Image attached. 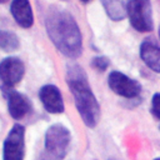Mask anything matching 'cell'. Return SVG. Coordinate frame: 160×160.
Returning a JSON list of instances; mask_svg holds the SVG:
<instances>
[{"label": "cell", "mask_w": 160, "mask_h": 160, "mask_svg": "<svg viewBox=\"0 0 160 160\" xmlns=\"http://www.w3.org/2000/svg\"><path fill=\"white\" fill-rule=\"evenodd\" d=\"M39 98L48 112L61 114L64 111V101L58 86L51 84L44 85L39 91Z\"/></svg>", "instance_id": "9c48e42d"}, {"label": "cell", "mask_w": 160, "mask_h": 160, "mask_svg": "<svg viewBox=\"0 0 160 160\" xmlns=\"http://www.w3.org/2000/svg\"><path fill=\"white\" fill-rule=\"evenodd\" d=\"M65 1H66V0H65Z\"/></svg>", "instance_id": "7402d4cb"}, {"label": "cell", "mask_w": 160, "mask_h": 160, "mask_svg": "<svg viewBox=\"0 0 160 160\" xmlns=\"http://www.w3.org/2000/svg\"><path fill=\"white\" fill-rule=\"evenodd\" d=\"M151 111L154 114V116L160 120V92H156L152 95L151 99Z\"/></svg>", "instance_id": "9a60e30c"}, {"label": "cell", "mask_w": 160, "mask_h": 160, "mask_svg": "<svg viewBox=\"0 0 160 160\" xmlns=\"http://www.w3.org/2000/svg\"><path fill=\"white\" fill-rule=\"evenodd\" d=\"M140 58L155 72H160V45L152 39H145L140 45Z\"/></svg>", "instance_id": "8fae6325"}, {"label": "cell", "mask_w": 160, "mask_h": 160, "mask_svg": "<svg viewBox=\"0 0 160 160\" xmlns=\"http://www.w3.org/2000/svg\"><path fill=\"white\" fill-rule=\"evenodd\" d=\"M154 160H160V158H156V159H154Z\"/></svg>", "instance_id": "ac0fdd59"}, {"label": "cell", "mask_w": 160, "mask_h": 160, "mask_svg": "<svg viewBox=\"0 0 160 160\" xmlns=\"http://www.w3.org/2000/svg\"><path fill=\"white\" fill-rule=\"evenodd\" d=\"M110 65V60L106 56H95L91 60V66L99 71H105Z\"/></svg>", "instance_id": "5bb4252c"}, {"label": "cell", "mask_w": 160, "mask_h": 160, "mask_svg": "<svg viewBox=\"0 0 160 160\" xmlns=\"http://www.w3.org/2000/svg\"><path fill=\"white\" fill-rule=\"evenodd\" d=\"M108 84H109V88L115 94L126 99H134L141 91V85L136 80L116 70L109 74Z\"/></svg>", "instance_id": "8992f818"}, {"label": "cell", "mask_w": 160, "mask_h": 160, "mask_svg": "<svg viewBox=\"0 0 160 160\" xmlns=\"http://www.w3.org/2000/svg\"><path fill=\"white\" fill-rule=\"evenodd\" d=\"M66 81L84 124L89 128H95L100 120V106L91 91L82 68L78 64L69 65L66 70Z\"/></svg>", "instance_id": "7a4b0ae2"}, {"label": "cell", "mask_w": 160, "mask_h": 160, "mask_svg": "<svg viewBox=\"0 0 160 160\" xmlns=\"http://www.w3.org/2000/svg\"><path fill=\"white\" fill-rule=\"evenodd\" d=\"M159 129H160V126H159Z\"/></svg>", "instance_id": "44dd1931"}, {"label": "cell", "mask_w": 160, "mask_h": 160, "mask_svg": "<svg viewBox=\"0 0 160 160\" xmlns=\"http://www.w3.org/2000/svg\"><path fill=\"white\" fill-rule=\"evenodd\" d=\"M9 0H0V4H5V2H8Z\"/></svg>", "instance_id": "2e32d148"}, {"label": "cell", "mask_w": 160, "mask_h": 160, "mask_svg": "<svg viewBox=\"0 0 160 160\" xmlns=\"http://www.w3.org/2000/svg\"><path fill=\"white\" fill-rule=\"evenodd\" d=\"M159 36H160V26H159Z\"/></svg>", "instance_id": "d6986e66"}, {"label": "cell", "mask_w": 160, "mask_h": 160, "mask_svg": "<svg viewBox=\"0 0 160 160\" xmlns=\"http://www.w3.org/2000/svg\"><path fill=\"white\" fill-rule=\"evenodd\" d=\"M128 2L126 0H101L104 10L114 21H120L128 15Z\"/></svg>", "instance_id": "7c38bea8"}, {"label": "cell", "mask_w": 160, "mask_h": 160, "mask_svg": "<svg viewBox=\"0 0 160 160\" xmlns=\"http://www.w3.org/2000/svg\"><path fill=\"white\" fill-rule=\"evenodd\" d=\"M71 135L61 124L51 125L45 132L44 156L41 160H62L68 152Z\"/></svg>", "instance_id": "3957f363"}, {"label": "cell", "mask_w": 160, "mask_h": 160, "mask_svg": "<svg viewBox=\"0 0 160 160\" xmlns=\"http://www.w3.org/2000/svg\"><path fill=\"white\" fill-rule=\"evenodd\" d=\"M110 160H116V159H110Z\"/></svg>", "instance_id": "ffe728a7"}, {"label": "cell", "mask_w": 160, "mask_h": 160, "mask_svg": "<svg viewBox=\"0 0 160 160\" xmlns=\"http://www.w3.org/2000/svg\"><path fill=\"white\" fill-rule=\"evenodd\" d=\"M2 92L8 101V110L12 119L20 120L31 111V102L24 94L2 85Z\"/></svg>", "instance_id": "52a82bcc"}, {"label": "cell", "mask_w": 160, "mask_h": 160, "mask_svg": "<svg viewBox=\"0 0 160 160\" xmlns=\"http://www.w3.org/2000/svg\"><path fill=\"white\" fill-rule=\"evenodd\" d=\"M25 155V129L15 124L2 144V160H24Z\"/></svg>", "instance_id": "5b68a950"}, {"label": "cell", "mask_w": 160, "mask_h": 160, "mask_svg": "<svg viewBox=\"0 0 160 160\" xmlns=\"http://www.w3.org/2000/svg\"><path fill=\"white\" fill-rule=\"evenodd\" d=\"M81 1H82V2H84V4H86V2H90V1H91V0H81Z\"/></svg>", "instance_id": "e0dca14e"}, {"label": "cell", "mask_w": 160, "mask_h": 160, "mask_svg": "<svg viewBox=\"0 0 160 160\" xmlns=\"http://www.w3.org/2000/svg\"><path fill=\"white\" fill-rule=\"evenodd\" d=\"M25 74L24 62L15 56L5 58L0 62V79L4 86L14 88L19 84Z\"/></svg>", "instance_id": "ba28073f"}, {"label": "cell", "mask_w": 160, "mask_h": 160, "mask_svg": "<svg viewBox=\"0 0 160 160\" xmlns=\"http://www.w3.org/2000/svg\"><path fill=\"white\" fill-rule=\"evenodd\" d=\"M128 16L131 26L139 32H149L154 28L150 0H129Z\"/></svg>", "instance_id": "277c9868"}, {"label": "cell", "mask_w": 160, "mask_h": 160, "mask_svg": "<svg viewBox=\"0 0 160 160\" xmlns=\"http://www.w3.org/2000/svg\"><path fill=\"white\" fill-rule=\"evenodd\" d=\"M10 12L19 26L24 29L32 26L34 15L29 0H12L10 5Z\"/></svg>", "instance_id": "30bf717a"}, {"label": "cell", "mask_w": 160, "mask_h": 160, "mask_svg": "<svg viewBox=\"0 0 160 160\" xmlns=\"http://www.w3.org/2000/svg\"><path fill=\"white\" fill-rule=\"evenodd\" d=\"M19 46H20V41L15 32L0 30V49L5 51H14Z\"/></svg>", "instance_id": "4fadbf2b"}, {"label": "cell", "mask_w": 160, "mask_h": 160, "mask_svg": "<svg viewBox=\"0 0 160 160\" xmlns=\"http://www.w3.org/2000/svg\"><path fill=\"white\" fill-rule=\"evenodd\" d=\"M48 35L56 49L65 56L76 59L82 51V36L74 16L58 6H51L45 16Z\"/></svg>", "instance_id": "6da1fadb"}]
</instances>
